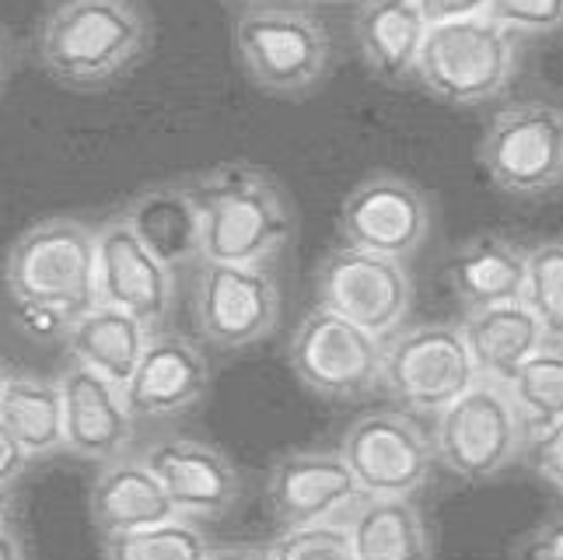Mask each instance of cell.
Returning a JSON list of instances; mask_svg holds the SVG:
<instances>
[{
  "label": "cell",
  "instance_id": "31",
  "mask_svg": "<svg viewBox=\"0 0 563 560\" xmlns=\"http://www.w3.org/2000/svg\"><path fill=\"white\" fill-rule=\"evenodd\" d=\"M490 18L515 35H553L563 29V0H490Z\"/></svg>",
  "mask_w": 563,
  "mask_h": 560
},
{
  "label": "cell",
  "instance_id": "24",
  "mask_svg": "<svg viewBox=\"0 0 563 560\" xmlns=\"http://www.w3.org/2000/svg\"><path fill=\"white\" fill-rule=\"evenodd\" d=\"M357 560H431V532L410 497H361L346 512Z\"/></svg>",
  "mask_w": 563,
  "mask_h": 560
},
{
  "label": "cell",
  "instance_id": "1",
  "mask_svg": "<svg viewBox=\"0 0 563 560\" xmlns=\"http://www.w3.org/2000/svg\"><path fill=\"white\" fill-rule=\"evenodd\" d=\"M189 186L200 207L203 263L269 266L295 239V207L269 172L224 162Z\"/></svg>",
  "mask_w": 563,
  "mask_h": 560
},
{
  "label": "cell",
  "instance_id": "19",
  "mask_svg": "<svg viewBox=\"0 0 563 560\" xmlns=\"http://www.w3.org/2000/svg\"><path fill=\"white\" fill-rule=\"evenodd\" d=\"M120 218L172 274L203 263L200 207L189 183H158L141 189Z\"/></svg>",
  "mask_w": 563,
  "mask_h": 560
},
{
  "label": "cell",
  "instance_id": "8",
  "mask_svg": "<svg viewBox=\"0 0 563 560\" xmlns=\"http://www.w3.org/2000/svg\"><path fill=\"white\" fill-rule=\"evenodd\" d=\"M476 364L459 322L399 326L382 343V385L402 410L441 414L476 382Z\"/></svg>",
  "mask_w": 563,
  "mask_h": 560
},
{
  "label": "cell",
  "instance_id": "34",
  "mask_svg": "<svg viewBox=\"0 0 563 560\" xmlns=\"http://www.w3.org/2000/svg\"><path fill=\"white\" fill-rule=\"evenodd\" d=\"M413 4L427 18V25L455 22V18H473V14L490 11V0H413Z\"/></svg>",
  "mask_w": 563,
  "mask_h": 560
},
{
  "label": "cell",
  "instance_id": "30",
  "mask_svg": "<svg viewBox=\"0 0 563 560\" xmlns=\"http://www.w3.org/2000/svg\"><path fill=\"white\" fill-rule=\"evenodd\" d=\"M269 557L274 560H357L343 518L284 529L274 543H269Z\"/></svg>",
  "mask_w": 563,
  "mask_h": 560
},
{
  "label": "cell",
  "instance_id": "35",
  "mask_svg": "<svg viewBox=\"0 0 563 560\" xmlns=\"http://www.w3.org/2000/svg\"><path fill=\"white\" fill-rule=\"evenodd\" d=\"M29 466V452L18 446V438L0 424V487H11Z\"/></svg>",
  "mask_w": 563,
  "mask_h": 560
},
{
  "label": "cell",
  "instance_id": "26",
  "mask_svg": "<svg viewBox=\"0 0 563 560\" xmlns=\"http://www.w3.org/2000/svg\"><path fill=\"white\" fill-rule=\"evenodd\" d=\"M0 424L18 438L29 459H43L64 446V399L56 378L8 375L0 393Z\"/></svg>",
  "mask_w": 563,
  "mask_h": 560
},
{
  "label": "cell",
  "instance_id": "10",
  "mask_svg": "<svg viewBox=\"0 0 563 560\" xmlns=\"http://www.w3.org/2000/svg\"><path fill=\"white\" fill-rule=\"evenodd\" d=\"M382 343L357 322L319 305L290 337V369L325 399H357L382 385Z\"/></svg>",
  "mask_w": 563,
  "mask_h": 560
},
{
  "label": "cell",
  "instance_id": "21",
  "mask_svg": "<svg viewBox=\"0 0 563 560\" xmlns=\"http://www.w3.org/2000/svg\"><path fill=\"white\" fill-rule=\"evenodd\" d=\"M91 523L102 536H120L133 529L158 526L165 518H176V508L151 473L144 459L120 455L112 462H102L99 476L91 484Z\"/></svg>",
  "mask_w": 563,
  "mask_h": 560
},
{
  "label": "cell",
  "instance_id": "33",
  "mask_svg": "<svg viewBox=\"0 0 563 560\" xmlns=\"http://www.w3.org/2000/svg\"><path fill=\"white\" fill-rule=\"evenodd\" d=\"M515 560H563V515H553L521 536Z\"/></svg>",
  "mask_w": 563,
  "mask_h": 560
},
{
  "label": "cell",
  "instance_id": "39",
  "mask_svg": "<svg viewBox=\"0 0 563 560\" xmlns=\"http://www.w3.org/2000/svg\"><path fill=\"white\" fill-rule=\"evenodd\" d=\"M4 81H8V53L4 43H0V91H4Z\"/></svg>",
  "mask_w": 563,
  "mask_h": 560
},
{
  "label": "cell",
  "instance_id": "15",
  "mask_svg": "<svg viewBox=\"0 0 563 560\" xmlns=\"http://www.w3.org/2000/svg\"><path fill=\"white\" fill-rule=\"evenodd\" d=\"M144 462L158 476L176 515L200 523L221 518L242 494V476L221 449L197 438H165L144 452Z\"/></svg>",
  "mask_w": 563,
  "mask_h": 560
},
{
  "label": "cell",
  "instance_id": "17",
  "mask_svg": "<svg viewBox=\"0 0 563 560\" xmlns=\"http://www.w3.org/2000/svg\"><path fill=\"white\" fill-rule=\"evenodd\" d=\"M210 389V364L207 354L183 333L147 337V347L123 385L126 407L141 420L179 417L192 410Z\"/></svg>",
  "mask_w": 563,
  "mask_h": 560
},
{
  "label": "cell",
  "instance_id": "3",
  "mask_svg": "<svg viewBox=\"0 0 563 560\" xmlns=\"http://www.w3.org/2000/svg\"><path fill=\"white\" fill-rule=\"evenodd\" d=\"M4 281L14 305L74 322L95 295V228L77 218H46L25 228L8 253Z\"/></svg>",
  "mask_w": 563,
  "mask_h": 560
},
{
  "label": "cell",
  "instance_id": "18",
  "mask_svg": "<svg viewBox=\"0 0 563 560\" xmlns=\"http://www.w3.org/2000/svg\"><path fill=\"white\" fill-rule=\"evenodd\" d=\"M64 399V446L67 452L88 462H112L126 455L133 441V417L126 407L123 385L102 378L85 364L70 369L56 378Z\"/></svg>",
  "mask_w": 563,
  "mask_h": 560
},
{
  "label": "cell",
  "instance_id": "41",
  "mask_svg": "<svg viewBox=\"0 0 563 560\" xmlns=\"http://www.w3.org/2000/svg\"><path fill=\"white\" fill-rule=\"evenodd\" d=\"M312 4H340V0H312Z\"/></svg>",
  "mask_w": 563,
  "mask_h": 560
},
{
  "label": "cell",
  "instance_id": "23",
  "mask_svg": "<svg viewBox=\"0 0 563 560\" xmlns=\"http://www.w3.org/2000/svg\"><path fill=\"white\" fill-rule=\"evenodd\" d=\"M529 249L504 235H476L455 245L449 256V284L465 308H487L500 301H518L526 292Z\"/></svg>",
  "mask_w": 563,
  "mask_h": 560
},
{
  "label": "cell",
  "instance_id": "12",
  "mask_svg": "<svg viewBox=\"0 0 563 560\" xmlns=\"http://www.w3.org/2000/svg\"><path fill=\"white\" fill-rule=\"evenodd\" d=\"M340 455L367 497H413L434 470V441L399 410L357 417L340 441Z\"/></svg>",
  "mask_w": 563,
  "mask_h": 560
},
{
  "label": "cell",
  "instance_id": "14",
  "mask_svg": "<svg viewBox=\"0 0 563 560\" xmlns=\"http://www.w3.org/2000/svg\"><path fill=\"white\" fill-rule=\"evenodd\" d=\"M95 295L99 305L144 322L154 333L176 305V274L133 235L123 218L95 228Z\"/></svg>",
  "mask_w": 563,
  "mask_h": 560
},
{
  "label": "cell",
  "instance_id": "5",
  "mask_svg": "<svg viewBox=\"0 0 563 560\" xmlns=\"http://www.w3.org/2000/svg\"><path fill=\"white\" fill-rule=\"evenodd\" d=\"M235 53L252 81L280 99L308 95L333 64L325 25L295 4H249L235 18Z\"/></svg>",
  "mask_w": 563,
  "mask_h": 560
},
{
  "label": "cell",
  "instance_id": "28",
  "mask_svg": "<svg viewBox=\"0 0 563 560\" xmlns=\"http://www.w3.org/2000/svg\"><path fill=\"white\" fill-rule=\"evenodd\" d=\"M210 543L207 536L176 515L158 526L133 529L120 536H106V560H207Z\"/></svg>",
  "mask_w": 563,
  "mask_h": 560
},
{
  "label": "cell",
  "instance_id": "38",
  "mask_svg": "<svg viewBox=\"0 0 563 560\" xmlns=\"http://www.w3.org/2000/svg\"><path fill=\"white\" fill-rule=\"evenodd\" d=\"M11 512H14V497L11 487H0V529L11 523Z\"/></svg>",
  "mask_w": 563,
  "mask_h": 560
},
{
  "label": "cell",
  "instance_id": "20",
  "mask_svg": "<svg viewBox=\"0 0 563 560\" xmlns=\"http://www.w3.org/2000/svg\"><path fill=\"white\" fill-rule=\"evenodd\" d=\"M459 330L465 347H470L476 375L504 385L547 343L539 319L529 312V305L521 298L487 305V308H465Z\"/></svg>",
  "mask_w": 563,
  "mask_h": 560
},
{
  "label": "cell",
  "instance_id": "11",
  "mask_svg": "<svg viewBox=\"0 0 563 560\" xmlns=\"http://www.w3.org/2000/svg\"><path fill=\"white\" fill-rule=\"evenodd\" d=\"M319 305L385 340L410 316L413 277L402 260L340 245L319 266Z\"/></svg>",
  "mask_w": 563,
  "mask_h": 560
},
{
  "label": "cell",
  "instance_id": "7",
  "mask_svg": "<svg viewBox=\"0 0 563 560\" xmlns=\"http://www.w3.org/2000/svg\"><path fill=\"white\" fill-rule=\"evenodd\" d=\"M479 165L508 197L536 200L563 186V106L529 99L504 106L483 130Z\"/></svg>",
  "mask_w": 563,
  "mask_h": 560
},
{
  "label": "cell",
  "instance_id": "36",
  "mask_svg": "<svg viewBox=\"0 0 563 560\" xmlns=\"http://www.w3.org/2000/svg\"><path fill=\"white\" fill-rule=\"evenodd\" d=\"M207 560H274V557H269V547H221L210 550Z\"/></svg>",
  "mask_w": 563,
  "mask_h": 560
},
{
  "label": "cell",
  "instance_id": "22",
  "mask_svg": "<svg viewBox=\"0 0 563 560\" xmlns=\"http://www.w3.org/2000/svg\"><path fill=\"white\" fill-rule=\"evenodd\" d=\"M427 35V18L413 0H361L354 14V39L367 70L388 85L417 74V56Z\"/></svg>",
  "mask_w": 563,
  "mask_h": 560
},
{
  "label": "cell",
  "instance_id": "25",
  "mask_svg": "<svg viewBox=\"0 0 563 560\" xmlns=\"http://www.w3.org/2000/svg\"><path fill=\"white\" fill-rule=\"evenodd\" d=\"M151 330L112 305H91L67 330V351L77 364L99 372L102 378L126 385L147 347Z\"/></svg>",
  "mask_w": 563,
  "mask_h": 560
},
{
  "label": "cell",
  "instance_id": "4",
  "mask_svg": "<svg viewBox=\"0 0 563 560\" xmlns=\"http://www.w3.org/2000/svg\"><path fill=\"white\" fill-rule=\"evenodd\" d=\"M518 70V35L497 18L473 14L427 25L417 56V81L449 106L494 102Z\"/></svg>",
  "mask_w": 563,
  "mask_h": 560
},
{
  "label": "cell",
  "instance_id": "2",
  "mask_svg": "<svg viewBox=\"0 0 563 560\" xmlns=\"http://www.w3.org/2000/svg\"><path fill=\"white\" fill-rule=\"evenodd\" d=\"M151 22L141 0H56L38 22L35 56L67 88H102L147 53Z\"/></svg>",
  "mask_w": 563,
  "mask_h": 560
},
{
  "label": "cell",
  "instance_id": "13",
  "mask_svg": "<svg viewBox=\"0 0 563 560\" xmlns=\"http://www.w3.org/2000/svg\"><path fill=\"white\" fill-rule=\"evenodd\" d=\"M431 235V200L396 172L364 176L340 207L343 245L388 260H413Z\"/></svg>",
  "mask_w": 563,
  "mask_h": 560
},
{
  "label": "cell",
  "instance_id": "6",
  "mask_svg": "<svg viewBox=\"0 0 563 560\" xmlns=\"http://www.w3.org/2000/svg\"><path fill=\"white\" fill-rule=\"evenodd\" d=\"M434 459L441 466L483 484L504 473L526 452L529 428L504 382L476 378L455 403H449L434 424Z\"/></svg>",
  "mask_w": 563,
  "mask_h": 560
},
{
  "label": "cell",
  "instance_id": "27",
  "mask_svg": "<svg viewBox=\"0 0 563 560\" xmlns=\"http://www.w3.org/2000/svg\"><path fill=\"white\" fill-rule=\"evenodd\" d=\"M508 393L529 435L563 420V343H542L511 375Z\"/></svg>",
  "mask_w": 563,
  "mask_h": 560
},
{
  "label": "cell",
  "instance_id": "37",
  "mask_svg": "<svg viewBox=\"0 0 563 560\" xmlns=\"http://www.w3.org/2000/svg\"><path fill=\"white\" fill-rule=\"evenodd\" d=\"M0 560H25V547H22V539L14 536L11 526L0 529Z\"/></svg>",
  "mask_w": 563,
  "mask_h": 560
},
{
  "label": "cell",
  "instance_id": "16",
  "mask_svg": "<svg viewBox=\"0 0 563 560\" xmlns=\"http://www.w3.org/2000/svg\"><path fill=\"white\" fill-rule=\"evenodd\" d=\"M269 508L284 529L346 518L364 497L340 452H287L269 466Z\"/></svg>",
  "mask_w": 563,
  "mask_h": 560
},
{
  "label": "cell",
  "instance_id": "9",
  "mask_svg": "<svg viewBox=\"0 0 563 560\" xmlns=\"http://www.w3.org/2000/svg\"><path fill=\"white\" fill-rule=\"evenodd\" d=\"M280 287L269 266L200 263L192 284V322L218 351H242L274 333Z\"/></svg>",
  "mask_w": 563,
  "mask_h": 560
},
{
  "label": "cell",
  "instance_id": "40",
  "mask_svg": "<svg viewBox=\"0 0 563 560\" xmlns=\"http://www.w3.org/2000/svg\"><path fill=\"white\" fill-rule=\"evenodd\" d=\"M4 385H8V372H4V364H0V393H4Z\"/></svg>",
  "mask_w": 563,
  "mask_h": 560
},
{
  "label": "cell",
  "instance_id": "29",
  "mask_svg": "<svg viewBox=\"0 0 563 560\" xmlns=\"http://www.w3.org/2000/svg\"><path fill=\"white\" fill-rule=\"evenodd\" d=\"M521 301L539 319L550 343H563V239L529 249Z\"/></svg>",
  "mask_w": 563,
  "mask_h": 560
},
{
  "label": "cell",
  "instance_id": "32",
  "mask_svg": "<svg viewBox=\"0 0 563 560\" xmlns=\"http://www.w3.org/2000/svg\"><path fill=\"white\" fill-rule=\"evenodd\" d=\"M526 449L532 455L536 473L563 494V420L550 424V428H542V431H532Z\"/></svg>",
  "mask_w": 563,
  "mask_h": 560
}]
</instances>
